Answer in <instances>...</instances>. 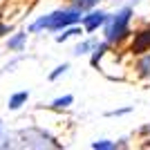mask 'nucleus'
I'll return each instance as SVG.
<instances>
[{
  "label": "nucleus",
  "instance_id": "nucleus-1",
  "mask_svg": "<svg viewBox=\"0 0 150 150\" xmlns=\"http://www.w3.org/2000/svg\"><path fill=\"white\" fill-rule=\"evenodd\" d=\"M81 20V11L79 9H67V11H54L50 16H43L40 20H36L29 27V31H38V29H52V31H61L69 25H76Z\"/></svg>",
  "mask_w": 150,
  "mask_h": 150
},
{
  "label": "nucleus",
  "instance_id": "nucleus-2",
  "mask_svg": "<svg viewBox=\"0 0 150 150\" xmlns=\"http://www.w3.org/2000/svg\"><path fill=\"white\" fill-rule=\"evenodd\" d=\"M130 18H132V9L130 7H123L119 13L114 16H108L105 20V38L108 43H117L128 34V27H130Z\"/></svg>",
  "mask_w": 150,
  "mask_h": 150
},
{
  "label": "nucleus",
  "instance_id": "nucleus-3",
  "mask_svg": "<svg viewBox=\"0 0 150 150\" xmlns=\"http://www.w3.org/2000/svg\"><path fill=\"white\" fill-rule=\"evenodd\" d=\"M105 20H108V13L90 11L88 16H83V27H85L88 31H94V29H99L101 25H105Z\"/></svg>",
  "mask_w": 150,
  "mask_h": 150
},
{
  "label": "nucleus",
  "instance_id": "nucleus-4",
  "mask_svg": "<svg viewBox=\"0 0 150 150\" xmlns=\"http://www.w3.org/2000/svg\"><path fill=\"white\" fill-rule=\"evenodd\" d=\"M148 50H150V27L141 31V34L134 38V43H132V52H137V54H144V52H148Z\"/></svg>",
  "mask_w": 150,
  "mask_h": 150
},
{
  "label": "nucleus",
  "instance_id": "nucleus-5",
  "mask_svg": "<svg viewBox=\"0 0 150 150\" xmlns=\"http://www.w3.org/2000/svg\"><path fill=\"white\" fill-rule=\"evenodd\" d=\"M27 99H29V92H16L11 99H9V110H18Z\"/></svg>",
  "mask_w": 150,
  "mask_h": 150
},
{
  "label": "nucleus",
  "instance_id": "nucleus-6",
  "mask_svg": "<svg viewBox=\"0 0 150 150\" xmlns=\"http://www.w3.org/2000/svg\"><path fill=\"white\" fill-rule=\"evenodd\" d=\"M108 52V40L105 43H99V45H94V54H92V58H90V63L92 65H99V61H101V56Z\"/></svg>",
  "mask_w": 150,
  "mask_h": 150
},
{
  "label": "nucleus",
  "instance_id": "nucleus-7",
  "mask_svg": "<svg viewBox=\"0 0 150 150\" xmlns=\"http://www.w3.org/2000/svg\"><path fill=\"white\" fill-rule=\"evenodd\" d=\"M76 34H81V27H76V25H69L67 29L63 31V34H58V36H56V43H65L67 38L76 36Z\"/></svg>",
  "mask_w": 150,
  "mask_h": 150
},
{
  "label": "nucleus",
  "instance_id": "nucleus-8",
  "mask_svg": "<svg viewBox=\"0 0 150 150\" xmlns=\"http://www.w3.org/2000/svg\"><path fill=\"white\" fill-rule=\"evenodd\" d=\"M72 101H74V96H72V94H65V96H61V99L54 101V103H52V108H54V110H61V108L72 105Z\"/></svg>",
  "mask_w": 150,
  "mask_h": 150
},
{
  "label": "nucleus",
  "instance_id": "nucleus-9",
  "mask_svg": "<svg viewBox=\"0 0 150 150\" xmlns=\"http://www.w3.org/2000/svg\"><path fill=\"white\" fill-rule=\"evenodd\" d=\"M25 38H27V34H16L13 38H9V50H20Z\"/></svg>",
  "mask_w": 150,
  "mask_h": 150
},
{
  "label": "nucleus",
  "instance_id": "nucleus-10",
  "mask_svg": "<svg viewBox=\"0 0 150 150\" xmlns=\"http://www.w3.org/2000/svg\"><path fill=\"white\" fill-rule=\"evenodd\" d=\"M94 5H96V0H74V7L79 11H88V9H92Z\"/></svg>",
  "mask_w": 150,
  "mask_h": 150
},
{
  "label": "nucleus",
  "instance_id": "nucleus-11",
  "mask_svg": "<svg viewBox=\"0 0 150 150\" xmlns=\"http://www.w3.org/2000/svg\"><path fill=\"white\" fill-rule=\"evenodd\" d=\"M92 148H94V150H112V148H117V146H114L112 141L103 139V141H94V144H92Z\"/></svg>",
  "mask_w": 150,
  "mask_h": 150
},
{
  "label": "nucleus",
  "instance_id": "nucleus-12",
  "mask_svg": "<svg viewBox=\"0 0 150 150\" xmlns=\"http://www.w3.org/2000/svg\"><path fill=\"white\" fill-rule=\"evenodd\" d=\"M139 72L144 76H150V56H144L139 61Z\"/></svg>",
  "mask_w": 150,
  "mask_h": 150
},
{
  "label": "nucleus",
  "instance_id": "nucleus-13",
  "mask_svg": "<svg viewBox=\"0 0 150 150\" xmlns=\"http://www.w3.org/2000/svg\"><path fill=\"white\" fill-rule=\"evenodd\" d=\"M67 67H69L67 63H63V65H58V67H56V69H54V72L50 74V81H56V79H58L61 74H65V72H67Z\"/></svg>",
  "mask_w": 150,
  "mask_h": 150
},
{
  "label": "nucleus",
  "instance_id": "nucleus-14",
  "mask_svg": "<svg viewBox=\"0 0 150 150\" xmlns=\"http://www.w3.org/2000/svg\"><path fill=\"white\" fill-rule=\"evenodd\" d=\"M90 47H94V43L85 40V43H81V45H76V47H74V54H76V56H81V54H85V52H88Z\"/></svg>",
  "mask_w": 150,
  "mask_h": 150
},
{
  "label": "nucleus",
  "instance_id": "nucleus-15",
  "mask_svg": "<svg viewBox=\"0 0 150 150\" xmlns=\"http://www.w3.org/2000/svg\"><path fill=\"white\" fill-rule=\"evenodd\" d=\"M130 108H123V110H117V112H108V117H119V114H128Z\"/></svg>",
  "mask_w": 150,
  "mask_h": 150
},
{
  "label": "nucleus",
  "instance_id": "nucleus-16",
  "mask_svg": "<svg viewBox=\"0 0 150 150\" xmlns=\"http://www.w3.org/2000/svg\"><path fill=\"white\" fill-rule=\"evenodd\" d=\"M7 31H9V27H7V25H0V36H2V34H7Z\"/></svg>",
  "mask_w": 150,
  "mask_h": 150
}]
</instances>
